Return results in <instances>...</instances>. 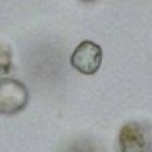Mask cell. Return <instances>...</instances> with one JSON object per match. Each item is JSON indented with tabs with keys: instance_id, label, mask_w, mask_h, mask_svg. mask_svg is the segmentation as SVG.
<instances>
[{
	"instance_id": "1",
	"label": "cell",
	"mask_w": 152,
	"mask_h": 152,
	"mask_svg": "<svg viewBox=\"0 0 152 152\" xmlns=\"http://www.w3.org/2000/svg\"><path fill=\"white\" fill-rule=\"evenodd\" d=\"M116 152H152V127L145 122H127L116 140Z\"/></svg>"
},
{
	"instance_id": "2",
	"label": "cell",
	"mask_w": 152,
	"mask_h": 152,
	"mask_svg": "<svg viewBox=\"0 0 152 152\" xmlns=\"http://www.w3.org/2000/svg\"><path fill=\"white\" fill-rule=\"evenodd\" d=\"M29 104V90L16 79H0V115L13 116Z\"/></svg>"
},
{
	"instance_id": "3",
	"label": "cell",
	"mask_w": 152,
	"mask_h": 152,
	"mask_svg": "<svg viewBox=\"0 0 152 152\" xmlns=\"http://www.w3.org/2000/svg\"><path fill=\"white\" fill-rule=\"evenodd\" d=\"M70 64L83 75L97 73L100 64H102V48H100V45H97L90 39L81 41L75 47V50L72 52Z\"/></svg>"
},
{
	"instance_id": "4",
	"label": "cell",
	"mask_w": 152,
	"mask_h": 152,
	"mask_svg": "<svg viewBox=\"0 0 152 152\" xmlns=\"http://www.w3.org/2000/svg\"><path fill=\"white\" fill-rule=\"evenodd\" d=\"M13 68V52L11 48L0 41V75L9 73Z\"/></svg>"
},
{
	"instance_id": "5",
	"label": "cell",
	"mask_w": 152,
	"mask_h": 152,
	"mask_svg": "<svg viewBox=\"0 0 152 152\" xmlns=\"http://www.w3.org/2000/svg\"><path fill=\"white\" fill-rule=\"evenodd\" d=\"M66 152H100V150H99V147H97L93 141H90V140H77V141H73V143L66 148Z\"/></svg>"
},
{
	"instance_id": "6",
	"label": "cell",
	"mask_w": 152,
	"mask_h": 152,
	"mask_svg": "<svg viewBox=\"0 0 152 152\" xmlns=\"http://www.w3.org/2000/svg\"><path fill=\"white\" fill-rule=\"evenodd\" d=\"M79 2H86V4H91V2H95V0H79Z\"/></svg>"
}]
</instances>
